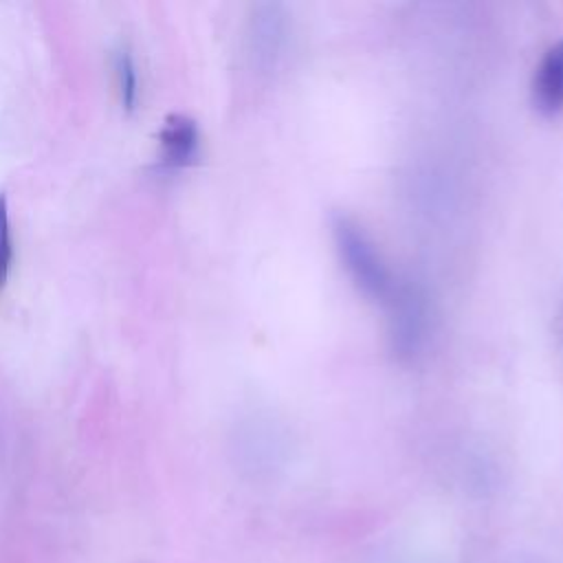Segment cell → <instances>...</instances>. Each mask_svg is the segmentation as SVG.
I'll use <instances>...</instances> for the list:
<instances>
[{
	"label": "cell",
	"mask_w": 563,
	"mask_h": 563,
	"mask_svg": "<svg viewBox=\"0 0 563 563\" xmlns=\"http://www.w3.org/2000/svg\"><path fill=\"white\" fill-rule=\"evenodd\" d=\"M336 253L363 295L387 306L398 288V279L383 260L376 242L369 233L347 213H334L330 220Z\"/></svg>",
	"instance_id": "1"
},
{
	"label": "cell",
	"mask_w": 563,
	"mask_h": 563,
	"mask_svg": "<svg viewBox=\"0 0 563 563\" xmlns=\"http://www.w3.org/2000/svg\"><path fill=\"white\" fill-rule=\"evenodd\" d=\"M385 308L389 310V339L394 352L400 356L418 354L429 336V306L424 292L416 284L400 282Z\"/></svg>",
	"instance_id": "2"
},
{
	"label": "cell",
	"mask_w": 563,
	"mask_h": 563,
	"mask_svg": "<svg viewBox=\"0 0 563 563\" xmlns=\"http://www.w3.org/2000/svg\"><path fill=\"white\" fill-rule=\"evenodd\" d=\"M288 15L279 4H262L251 20L253 55L262 66H275L288 46Z\"/></svg>",
	"instance_id": "3"
},
{
	"label": "cell",
	"mask_w": 563,
	"mask_h": 563,
	"mask_svg": "<svg viewBox=\"0 0 563 563\" xmlns=\"http://www.w3.org/2000/svg\"><path fill=\"white\" fill-rule=\"evenodd\" d=\"M161 143V158L167 167H187L198 156L200 132L191 117L172 112L165 117L163 128L158 132Z\"/></svg>",
	"instance_id": "4"
},
{
	"label": "cell",
	"mask_w": 563,
	"mask_h": 563,
	"mask_svg": "<svg viewBox=\"0 0 563 563\" xmlns=\"http://www.w3.org/2000/svg\"><path fill=\"white\" fill-rule=\"evenodd\" d=\"M532 101L543 114L563 110V40L541 55L532 75Z\"/></svg>",
	"instance_id": "5"
},
{
	"label": "cell",
	"mask_w": 563,
	"mask_h": 563,
	"mask_svg": "<svg viewBox=\"0 0 563 563\" xmlns=\"http://www.w3.org/2000/svg\"><path fill=\"white\" fill-rule=\"evenodd\" d=\"M114 68H117V84H119L121 103L128 112H132L136 108V99H139V77H136V66H134L132 53L125 46H121L117 51Z\"/></svg>",
	"instance_id": "6"
},
{
	"label": "cell",
	"mask_w": 563,
	"mask_h": 563,
	"mask_svg": "<svg viewBox=\"0 0 563 563\" xmlns=\"http://www.w3.org/2000/svg\"><path fill=\"white\" fill-rule=\"evenodd\" d=\"M11 260H13V240H11V222H9V200L4 194H0V286L7 282Z\"/></svg>",
	"instance_id": "7"
},
{
	"label": "cell",
	"mask_w": 563,
	"mask_h": 563,
	"mask_svg": "<svg viewBox=\"0 0 563 563\" xmlns=\"http://www.w3.org/2000/svg\"><path fill=\"white\" fill-rule=\"evenodd\" d=\"M559 336H561V343H563V301H561V308H559Z\"/></svg>",
	"instance_id": "8"
}]
</instances>
